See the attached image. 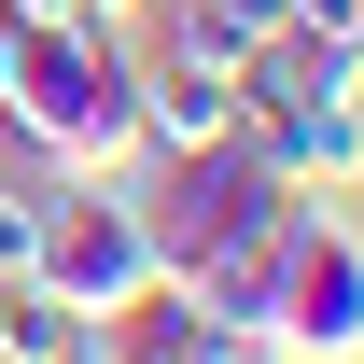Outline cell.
Returning <instances> with one entry per match:
<instances>
[{
	"instance_id": "6da1fadb",
	"label": "cell",
	"mask_w": 364,
	"mask_h": 364,
	"mask_svg": "<svg viewBox=\"0 0 364 364\" xmlns=\"http://www.w3.org/2000/svg\"><path fill=\"white\" fill-rule=\"evenodd\" d=\"M0 127H14L28 168L112 182L140 154V56L112 28H28L14 43V85H0Z\"/></svg>"
},
{
	"instance_id": "7a4b0ae2",
	"label": "cell",
	"mask_w": 364,
	"mask_h": 364,
	"mask_svg": "<svg viewBox=\"0 0 364 364\" xmlns=\"http://www.w3.org/2000/svg\"><path fill=\"white\" fill-rule=\"evenodd\" d=\"M280 210H294V182L252 154V140H210V154H168V182L140 196V225H154V267H210V252H267Z\"/></svg>"
},
{
	"instance_id": "3957f363",
	"label": "cell",
	"mask_w": 364,
	"mask_h": 364,
	"mask_svg": "<svg viewBox=\"0 0 364 364\" xmlns=\"http://www.w3.org/2000/svg\"><path fill=\"white\" fill-rule=\"evenodd\" d=\"M267 309L280 336H294V364H364V238L322 210V196H294L267 238Z\"/></svg>"
},
{
	"instance_id": "277c9868",
	"label": "cell",
	"mask_w": 364,
	"mask_h": 364,
	"mask_svg": "<svg viewBox=\"0 0 364 364\" xmlns=\"http://www.w3.org/2000/svg\"><path fill=\"white\" fill-rule=\"evenodd\" d=\"M28 280H56L85 322H112L140 280H168V267H154L140 196H112V182H56V210H43V267H28Z\"/></svg>"
},
{
	"instance_id": "5b68a950",
	"label": "cell",
	"mask_w": 364,
	"mask_h": 364,
	"mask_svg": "<svg viewBox=\"0 0 364 364\" xmlns=\"http://www.w3.org/2000/svg\"><path fill=\"white\" fill-rule=\"evenodd\" d=\"M238 140H252V154H267L294 196H336V182H364V98H294V85H252Z\"/></svg>"
},
{
	"instance_id": "8992f818",
	"label": "cell",
	"mask_w": 364,
	"mask_h": 364,
	"mask_svg": "<svg viewBox=\"0 0 364 364\" xmlns=\"http://www.w3.org/2000/svg\"><path fill=\"white\" fill-rule=\"evenodd\" d=\"M238 112H252V85H196V70L140 56V154H210V140H238Z\"/></svg>"
},
{
	"instance_id": "52a82bcc",
	"label": "cell",
	"mask_w": 364,
	"mask_h": 364,
	"mask_svg": "<svg viewBox=\"0 0 364 364\" xmlns=\"http://www.w3.org/2000/svg\"><path fill=\"white\" fill-rule=\"evenodd\" d=\"M0 364H112V350L56 280H0Z\"/></svg>"
},
{
	"instance_id": "ba28073f",
	"label": "cell",
	"mask_w": 364,
	"mask_h": 364,
	"mask_svg": "<svg viewBox=\"0 0 364 364\" xmlns=\"http://www.w3.org/2000/svg\"><path fill=\"white\" fill-rule=\"evenodd\" d=\"M56 182H70V168H14V182H0V280L43 267V210H56Z\"/></svg>"
},
{
	"instance_id": "9c48e42d",
	"label": "cell",
	"mask_w": 364,
	"mask_h": 364,
	"mask_svg": "<svg viewBox=\"0 0 364 364\" xmlns=\"http://www.w3.org/2000/svg\"><path fill=\"white\" fill-rule=\"evenodd\" d=\"M280 28H309V43H364V0H280Z\"/></svg>"
},
{
	"instance_id": "30bf717a",
	"label": "cell",
	"mask_w": 364,
	"mask_h": 364,
	"mask_svg": "<svg viewBox=\"0 0 364 364\" xmlns=\"http://www.w3.org/2000/svg\"><path fill=\"white\" fill-rule=\"evenodd\" d=\"M210 28H225L238 56H267V43H280V0H210Z\"/></svg>"
},
{
	"instance_id": "8fae6325",
	"label": "cell",
	"mask_w": 364,
	"mask_h": 364,
	"mask_svg": "<svg viewBox=\"0 0 364 364\" xmlns=\"http://www.w3.org/2000/svg\"><path fill=\"white\" fill-rule=\"evenodd\" d=\"M0 14H14V28H112L98 0H0Z\"/></svg>"
},
{
	"instance_id": "7c38bea8",
	"label": "cell",
	"mask_w": 364,
	"mask_h": 364,
	"mask_svg": "<svg viewBox=\"0 0 364 364\" xmlns=\"http://www.w3.org/2000/svg\"><path fill=\"white\" fill-rule=\"evenodd\" d=\"M14 43H28V28H14V14H0V85H14Z\"/></svg>"
},
{
	"instance_id": "4fadbf2b",
	"label": "cell",
	"mask_w": 364,
	"mask_h": 364,
	"mask_svg": "<svg viewBox=\"0 0 364 364\" xmlns=\"http://www.w3.org/2000/svg\"><path fill=\"white\" fill-rule=\"evenodd\" d=\"M98 14H112V28H127V14H140V0H98Z\"/></svg>"
}]
</instances>
